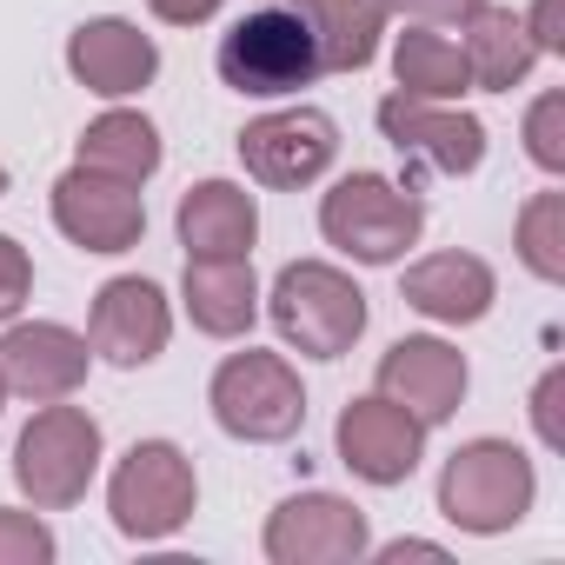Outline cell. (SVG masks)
<instances>
[{
  "label": "cell",
  "instance_id": "1",
  "mask_svg": "<svg viewBox=\"0 0 565 565\" xmlns=\"http://www.w3.org/2000/svg\"><path fill=\"white\" fill-rule=\"evenodd\" d=\"M279 347L300 360H347L366 333V294L353 287V273L333 259H294L279 266V279L259 294Z\"/></svg>",
  "mask_w": 565,
  "mask_h": 565
},
{
  "label": "cell",
  "instance_id": "2",
  "mask_svg": "<svg viewBox=\"0 0 565 565\" xmlns=\"http://www.w3.org/2000/svg\"><path fill=\"white\" fill-rule=\"evenodd\" d=\"M532 499H539V466L512 439H466L439 466V519L472 539L512 532L532 512Z\"/></svg>",
  "mask_w": 565,
  "mask_h": 565
},
{
  "label": "cell",
  "instance_id": "3",
  "mask_svg": "<svg viewBox=\"0 0 565 565\" xmlns=\"http://www.w3.org/2000/svg\"><path fill=\"white\" fill-rule=\"evenodd\" d=\"M220 81L246 100H287L300 87L320 81V41L307 28V8H259V14H239L226 34H220V54H213Z\"/></svg>",
  "mask_w": 565,
  "mask_h": 565
},
{
  "label": "cell",
  "instance_id": "4",
  "mask_svg": "<svg viewBox=\"0 0 565 565\" xmlns=\"http://www.w3.org/2000/svg\"><path fill=\"white\" fill-rule=\"evenodd\" d=\"M320 233H327V246H340L360 266H399L406 246H419V233H426V200L413 180L347 173L320 200Z\"/></svg>",
  "mask_w": 565,
  "mask_h": 565
},
{
  "label": "cell",
  "instance_id": "5",
  "mask_svg": "<svg viewBox=\"0 0 565 565\" xmlns=\"http://www.w3.org/2000/svg\"><path fill=\"white\" fill-rule=\"evenodd\" d=\"M206 406H213V426L239 446H279L307 426V386L294 373L287 353H226L213 366V386H206Z\"/></svg>",
  "mask_w": 565,
  "mask_h": 565
},
{
  "label": "cell",
  "instance_id": "6",
  "mask_svg": "<svg viewBox=\"0 0 565 565\" xmlns=\"http://www.w3.org/2000/svg\"><path fill=\"white\" fill-rule=\"evenodd\" d=\"M107 459V439H100V419L87 406H67V399H47L21 439H14V486L28 492V505L41 512H67L87 499L94 472Z\"/></svg>",
  "mask_w": 565,
  "mask_h": 565
},
{
  "label": "cell",
  "instance_id": "7",
  "mask_svg": "<svg viewBox=\"0 0 565 565\" xmlns=\"http://www.w3.org/2000/svg\"><path fill=\"white\" fill-rule=\"evenodd\" d=\"M200 505V472L173 439H134L107 479V512L114 532L134 545H160L173 539Z\"/></svg>",
  "mask_w": 565,
  "mask_h": 565
},
{
  "label": "cell",
  "instance_id": "8",
  "mask_svg": "<svg viewBox=\"0 0 565 565\" xmlns=\"http://www.w3.org/2000/svg\"><path fill=\"white\" fill-rule=\"evenodd\" d=\"M333 160H340V127L320 107H273L239 127V167H246V180H259L273 193L313 186Z\"/></svg>",
  "mask_w": 565,
  "mask_h": 565
},
{
  "label": "cell",
  "instance_id": "9",
  "mask_svg": "<svg viewBox=\"0 0 565 565\" xmlns=\"http://www.w3.org/2000/svg\"><path fill=\"white\" fill-rule=\"evenodd\" d=\"M380 134L393 140V153L413 173H439V180H466L486 160V120H472L459 100H413V94H386L380 100Z\"/></svg>",
  "mask_w": 565,
  "mask_h": 565
},
{
  "label": "cell",
  "instance_id": "10",
  "mask_svg": "<svg viewBox=\"0 0 565 565\" xmlns=\"http://www.w3.org/2000/svg\"><path fill=\"white\" fill-rule=\"evenodd\" d=\"M259 545L273 565H360L373 552V525L340 492H294L266 512Z\"/></svg>",
  "mask_w": 565,
  "mask_h": 565
},
{
  "label": "cell",
  "instance_id": "11",
  "mask_svg": "<svg viewBox=\"0 0 565 565\" xmlns=\"http://www.w3.org/2000/svg\"><path fill=\"white\" fill-rule=\"evenodd\" d=\"M426 433H433V426H419L406 406H393L386 393H366V399H353V406L340 413L333 452H340V466H347L353 479H366V486H406V479L419 472V459H426Z\"/></svg>",
  "mask_w": 565,
  "mask_h": 565
},
{
  "label": "cell",
  "instance_id": "12",
  "mask_svg": "<svg viewBox=\"0 0 565 565\" xmlns=\"http://www.w3.org/2000/svg\"><path fill=\"white\" fill-rule=\"evenodd\" d=\"M54 226L81 246V253H134L147 233V200L140 186L94 173V167H67L54 180Z\"/></svg>",
  "mask_w": 565,
  "mask_h": 565
},
{
  "label": "cell",
  "instance_id": "13",
  "mask_svg": "<svg viewBox=\"0 0 565 565\" xmlns=\"http://www.w3.org/2000/svg\"><path fill=\"white\" fill-rule=\"evenodd\" d=\"M466 386H472V366L459 347L433 340V333H406L380 353V373H373V393H386L393 406H406L419 426H446L459 406H466Z\"/></svg>",
  "mask_w": 565,
  "mask_h": 565
},
{
  "label": "cell",
  "instance_id": "14",
  "mask_svg": "<svg viewBox=\"0 0 565 565\" xmlns=\"http://www.w3.org/2000/svg\"><path fill=\"white\" fill-rule=\"evenodd\" d=\"M94 347L87 333L61 327V320H8L0 333V386L47 406V399H74L87 386Z\"/></svg>",
  "mask_w": 565,
  "mask_h": 565
},
{
  "label": "cell",
  "instance_id": "15",
  "mask_svg": "<svg viewBox=\"0 0 565 565\" xmlns=\"http://www.w3.org/2000/svg\"><path fill=\"white\" fill-rule=\"evenodd\" d=\"M167 340H173V307H167V294L153 287V279L120 273V279H107V287L94 294V313H87L94 360L134 373V366H153L167 353Z\"/></svg>",
  "mask_w": 565,
  "mask_h": 565
},
{
  "label": "cell",
  "instance_id": "16",
  "mask_svg": "<svg viewBox=\"0 0 565 565\" xmlns=\"http://www.w3.org/2000/svg\"><path fill=\"white\" fill-rule=\"evenodd\" d=\"M67 74H74L87 94H100V100H134L140 87H153L160 47H153V34H140L134 21L100 14V21H81V28L67 34Z\"/></svg>",
  "mask_w": 565,
  "mask_h": 565
},
{
  "label": "cell",
  "instance_id": "17",
  "mask_svg": "<svg viewBox=\"0 0 565 565\" xmlns=\"http://www.w3.org/2000/svg\"><path fill=\"white\" fill-rule=\"evenodd\" d=\"M399 300L439 327H479L499 300V273L479 253H426L406 266L399 279Z\"/></svg>",
  "mask_w": 565,
  "mask_h": 565
},
{
  "label": "cell",
  "instance_id": "18",
  "mask_svg": "<svg viewBox=\"0 0 565 565\" xmlns=\"http://www.w3.org/2000/svg\"><path fill=\"white\" fill-rule=\"evenodd\" d=\"M173 233H180L186 259H246L259 239V200L239 180H200L180 193Z\"/></svg>",
  "mask_w": 565,
  "mask_h": 565
},
{
  "label": "cell",
  "instance_id": "19",
  "mask_svg": "<svg viewBox=\"0 0 565 565\" xmlns=\"http://www.w3.org/2000/svg\"><path fill=\"white\" fill-rule=\"evenodd\" d=\"M180 307L206 340H246L259 320V279H253V253L246 259H186L180 279Z\"/></svg>",
  "mask_w": 565,
  "mask_h": 565
},
{
  "label": "cell",
  "instance_id": "20",
  "mask_svg": "<svg viewBox=\"0 0 565 565\" xmlns=\"http://www.w3.org/2000/svg\"><path fill=\"white\" fill-rule=\"evenodd\" d=\"M459 54H466V74H472V94H512L525 87V74L539 67V47L525 34V21L512 8H486L459 21Z\"/></svg>",
  "mask_w": 565,
  "mask_h": 565
},
{
  "label": "cell",
  "instance_id": "21",
  "mask_svg": "<svg viewBox=\"0 0 565 565\" xmlns=\"http://www.w3.org/2000/svg\"><path fill=\"white\" fill-rule=\"evenodd\" d=\"M160 160H167L160 127H153L147 114H134V107H107L100 120H87L81 153H74V167L114 173V180H127V186H147V180L160 173Z\"/></svg>",
  "mask_w": 565,
  "mask_h": 565
},
{
  "label": "cell",
  "instance_id": "22",
  "mask_svg": "<svg viewBox=\"0 0 565 565\" xmlns=\"http://www.w3.org/2000/svg\"><path fill=\"white\" fill-rule=\"evenodd\" d=\"M386 0H307V28L320 41V74H360L380 61Z\"/></svg>",
  "mask_w": 565,
  "mask_h": 565
},
{
  "label": "cell",
  "instance_id": "23",
  "mask_svg": "<svg viewBox=\"0 0 565 565\" xmlns=\"http://www.w3.org/2000/svg\"><path fill=\"white\" fill-rule=\"evenodd\" d=\"M393 81H399V94H413V100H466V94H472V74H466L459 41L419 28V21L393 41Z\"/></svg>",
  "mask_w": 565,
  "mask_h": 565
},
{
  "label": "cell",
  "instance_id": "24",
  "mask_svg": "<svg viewBox=\"0 0 565 565\" xmlns=\"http://www.w3.org/2000/svg\"><path fill=\"white\" fill-rule=\"evenodd\" d=\"M519 259L532 279H545V287H558L565 279V193H532L519 206Z\"/></svg>",
  "mask_w": 565,
  "mask_h": 565
},
{
  "label": "cell",
  "instance_id": "25",
  "mask_svg": "<svg viewBox=\"0 0 565 565\" xmlns=\"http://www.w3.org/2000/svg\"><path fill=\"white\" fill-rule=\"evenodd\" d=\"M54 552H61V539L41 519V505L34 512L0 505V565H54Z\"/></svg>",
  "mask_w": 565,
  "mask_h": 565
},
{
  "label": "cell",
  "instance_id": "26",
  "mask_svg": "<svg viewBox=\"0 0 565 565\" xmlns=\"http://www.w3.org/2000/svg\"><path fill=\"white\" fill-rule=\"evenodd\" d=\"M525 160L539 173H565V94L558 87H545L525 107Z\"/></svg>",
  "mask_w": 565,
  "mask_h": 565
},
{
  "label": "cell",
  "instance_id": "27",
  "mask_svg": "<svg viewBox=\"0 0 565 565\" xmlns=\"http://www.w3.org/2000/svg\"><path fill=\"white\" fill-rule=\"evenodd\" d=\"M34 300V259L14 233H0V327L21 320V307Z\"/></svg>",
  "mask_w": 565,
  "mask_h": 565
},
{
  "label": "cell",
  "instance_id": "28",
  "mask_svg": "<svg viewBox=\"0 0 565 565\" xmlns=\"http://www.w3.org/2000/svg\"><path fill=\"white\" fill-rule=\"evenodd\" d=\"M558 399H565V366H545V380L532 386V433L545 452L565 446V426H558Z\"/></svg>",
  "mask_w": 565,
  "mask_h": 565
},
{
  "label": "cell",
  "instance_id": "29",
  "mask_svg": "<svg viewBox=\"0 0 565 565\" xmlns=\"http://www.w3.org/2000/svg\"><path fill=\"white\" fill-rule=\"evenodd\" d=\"M519 21H525V34H532L539 54H565V0H532Z\"/></svg>",
  "mask_w": 565,
  "mask_h": 565
},
{
  "label": "cell",
  "instance_id": "30",
  "mask_svg": "<svg viewBox=\"0 0 565 565\" xmlns=\"http://www.w3.org/2000/svg\"><path fill=\"white\" fill-rule=\"evenodd\" d=\"M386 8H399V14L419 21V28H459L466 14L486 8V0H386Z\"/></svg>",
  "mask_w": 565,
  "mask_h": 565
},
{
  "label": "cell",
  "instance_id": "31",
  "mask_svg": "<svg viewBox=\"0 0 565 565\" xmlns=\"http://www.w3.org/2000/svg\"><path fill=\"white\" fill-rule=\"evenodd\" d=\"M153 8V21H167V28H206L226 0H147Z\"/></svg>",
  "mask_w": 565,
  "mask_h": 565
},
{
  "label": "cell",
  "instance_id": "32",
  "mask_svg": "<svg viewBox=\"0 0 565 565\" xmlns=\"http://www.w3.org/2000/svg\"><path fill=\"white\" fill-rule=\"evenodd\" d=\"M373 558H380V565H406V558H433V565H446L452 552H446V545H433V539H393V545H380Z\"/></svg>",
  "mask_w": 565,
  "mask_h": 565
},
{
  "label": "cell",
  "instance_id": "33",
  "mask_svg": "<svg viewBox=\"0 0 565 565\" xmlns=\"http://www.w3.org/2000/svg\"><path fill=\"white\" fill-rule=\"evenodd\" d=\"M259 8H307V0H259Z\"/></svg>",
  "mask_w": 565,
  "mask_h": 565
},
{
  "label": "cell",
  "instance_id": "34",
  "mask_svg": "<svg viewBox=\"0 0 565 565\" xmlns=\"http://www.w3.org/2000/svg\"><path fill=\"white\" fill-rule=\"evenodd\" d=\"M0 193H8V167H0Z\"/></svg>",
  "mask_w": 565,
  "mask_h": 565
},
{
  "label": "cell",
  "instance_id": "35",
  "mask_svg": "<svg viewBox=\"0 0 565 565\" xmlns=\"http://www.w3.org/2000/svg\"><path fill=\"white\" fill-rule=\"evenodd\" d=\"M0 406H8V386H0Z\"/></svg>",
  "mask_w": 565,
  "mask_h": 565
}]
</instances>
